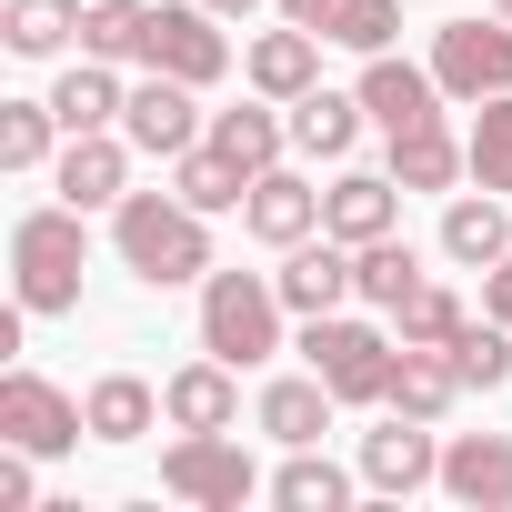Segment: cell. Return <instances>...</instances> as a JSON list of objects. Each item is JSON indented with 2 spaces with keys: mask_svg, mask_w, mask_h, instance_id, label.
<instances>
[{
  "mask_svg": "<svg viewBox=\"0 0 512 512\" xmlns=\"http://www.w3.org/2000/svg\"><path fill=\"white\" fill-rule=\"evenodd\" d=\"M111 251L141 292H181V282H211V211H191L181 191H131L111 211Z\"/></svg>",
  "mask_w": 512,
  "mask_h": 512,
  "instance_id": "obj_1",
  "label": "cell"
},
{
  "mask_svg": "<svg viewBox=\"0 0 512 512\" xmlns=\"http://www.w3.org/2000/svg\"><path fill=\"white\" fill-rule=\"evenodd\" d=\"M81 272H91V211L41 201V211L11 221V302H21L31 322L81 312Z\"/></svg>",
  "mask_w": 512,
  "mask_h": 512,
  "instance_id": "obj_2",
  "label": "cell"
},
{
  "mask_svg": "<svg viewBox=\"0 0 512 512\" xmlns=\"http://www.w3.org/2000/svg\"><path fill=\"white\" fill-rule=\"evenodd\" d=\"M282 322H292V302H282L272 272H221L211 262V282H201V352H221L231 372H262L272 352H292Z\"/></svg>",
  "mask_w": 512,
  "mask_h": 512,
  "instance_id": "obj_3",
  "label": "cell"
},
{
  "mask_svg": "<svg viewBox=\"0 0 512 512\" xmlns=\"http://www.w3.org/2000/svg\"><path fill=\"white\" fill-rule=\"evenodd\" d=\"M292 352L342 392V412H382L392 362H402V332H382V322H362V312H322V322H302Z\"/></svg>",
  "mask_w": 512,
  "mask_h": 512,
  "instance_id": "obj_4",
  "label": "cell"
},
{
  "mask_svg": "<svg viewBox=\"0 0 512 512\" xmlns=\"http://www.w3.org/2000/svg\"><path fill=\"white\" fill-rule=\"evenodd\" d=\"M161 492L191 502V512H241V502H262V462L241 452V432H171L161 442Z\"/></svg>",
  "mask_w": 512,
  "mask_h": 512,
  "instance_id": "obj_5",
  "label": "cell"
},
{
  "mask_svg": "<svg viewBox=\"0 0 512 512\" xmlns=\"http://www.w3.org/2000/svg\"><path fill=\"white\" fill-rule=\"evenodd\" d=\"M352 472H362V492H382V502H412V492H442V422H412V412H382V422L362 432Z\"/></svg>",
  "mask_w": 512,
  "mask_h": 512,
  "instance_id": "obj_6",
  "label": "cell"
},
{
  "mask_svg": "<svg viewBox=\"0 0 512 512\" xmlns=\"http://www.w3.org/2000/svg\"><path fill=\"white\" fill-rule=\"evenodd\" d=\"M0 442H21V452L61 462V452L91 442V412H81L61 382H41L31 362H11V372H0Z\"/></svg>",
  "mask_w": 512,
  "mask_h": 512,
  "instance_id": "obj_7",
  "label": "cell"
},
{
  "mask_svg": "<svg viewBox=\"0 0 512 512\" xmlns=\"http://www.w3.org/2000/svg\"><path fill=\"white\" fill-rule=\"evenodd\" d=\"M141 71H171V81L211 91V81L231 71L221 11H211V0H151V41H141Z\"/></svg>",
  "mask_w": 512,
  "mask_h": 512,
  "instance_id": "obj_8",
  "label": "cell"
},
{
  "mask_svg": "<svg viewBox=\"0 0 512 512\" xmlns=\"http://www.w3.org/2000/svg\"><path fill=\"white\" fill-rule=\"evenodd\" d=\"M432 81H442V101H492V91H512V21L492 11V21H442L432 31Z\"/></svg>",
  "mask_w": 512,
  "mask_h": 512,
  "instance_id": "obj_9",
  "label": "cell"
},
{
  "mask_svg": "<svg viewBox=\"0 0 512 512\" xmlns=\"http://www.w3.org/2000/svg\"><path fill=\"white\" fill-rule=\"evenodd\" d=\"M121 131H131V151H141V161H181V151H201L211 111H201V91H191V81L151 71V81H131V111H121Z\"/></svg>",
  "mask_w": 512,
  "mask_h": 512,
  "instance_id": "obj_10",
  "label": "cell"
},
{
  "mask_svg": "<svg viewBox=\"0 0 512 512\" xmlns=\"http://www.w3.org/2000/svg\"><path fill=\"white\" fill-rule=\"evenodd\" d=\"M51 191L71 211H121L131 201V131H71L51 161Z\"/></svg>",
  "mask_w": 512,
  "mask_h": 512,
  "instance_id": "obj_11",
  "label": "cell"
},
{
  "mask_svg": "<svg viewBox=\"0 0 512 512\" xmlns=\"http://www.w3.org/2000/svg\"><path fill=\"white\" fill-rule=\"evenodd\" d=\"M282 302H292V322H322V312H352L362 292H352V241H332V231H312V241H292L282 251Z\"/></svg>",
  "mask_w": 512,
  "mask_h": 512,
  "instance_id": "obj_12",
  "label": "cell"
},
{
  "mask_svg": "<svg viewBox=\"0 0 512 512\" xmlns=\"http://www.w3.org/2000/svg\"><path fill=\"white\" fill-rule=\"evenodd\" d=\"M322 231L332 241H382V231H402V181L392 171H352V161H332V191H322Z\"/></svg>",
  "mask_w": 512,
  "mask_h": 512,
  "instance_id": "obj_13",
  "label": "cell"
},
{
  "mask_svg": "<svg viewBox=\"0 0 512 512\" xmlns=\"http://www.w3.org/2000/svg\"><path fill=\"white\" fill-rule=\"evenodd\" d=\"M332 412H342V392H332L312 362H302V372H272V382H262V402H251V422H262L282 452L322 442V432H332Z\"/></svg>",
  "mask_w": 512,
  "mask_h": 512,
  "instance_id": "obj_14",
  "label": "cell"
},
{
  "mask_svg": "<svg viewBox=\"0 0 512 512\" xmlns=\"http://www.w3.org/2000/svg\"><path fill=\"white\" fill-rule=\"evenodd\" d=\"M352 91H362V111H372L382 131H412V121H442V81H432V61H402V51H372Z\"/></svg>",
  "mask_w": 512,
  "mask_h": 512,
  "instance_id": "obj_15",
  "label": "cell"
},
{
  "mask_svg": "<svg viewBox=\"0 0 512 512\" xmlns=\"http://www.w3.org/2000/svg\"><path fill=\"white\" fill-rule=\"evenodd\" d=\"M161 412H171V432H241V372L221 352H201L161 382Z\"/></svg>",
  "mask_w": 512,
  "mask_h": 512,
  "instance_id": "obj_16",
  "label": "cell"
},
{
  "mask_svg": "<svg viewBox=\"0 0 512 512\" xmlns=\"http://www.w3.org/2000/svg\"><path fill=\"white\" fill-rule=\"evenodd\" d=\"M442 492L462 512H512V432H452L442 442Z\"/></svg>",
  "mask_w": 512,
  "mask_h": 512,
  "instance_id": "obj_17",
  "label": "cell"
},
{
  "mask_svg": "<svg viewBox=\"0 0 512 512\" xmlns=\"http://www.w3.org/2000/svg\"><path fill=\"white\" fill-rule=\"evenodd\" d=\"M241 231H251V241H272V251H292V241L322 231V191H312L292 161H272L262 181H251V201H241Z\"/></svg>",
  "mask_w": 512,
  "mask_h": 512,
  "instance_id": "obj_18",
  "label": "cell"
},
{
  "mask_svg": "<svg viewBox=\"0 0 512 512\" xmlns=\"http://www.w3.org/2000/svg\"><path fill=\"white\" fill-rule=\"evenodd\" d=\"M512 251V201L502 191H442V262H462V272H492Z\"/></svg>",
  "mask_w": 512,
  "mask_h": 512,
  "instance_id": "obj_19",
  "label": "cell"
},
{
  "mask_svg": "<svg viewBox=\"0 0 512 512\" xmlns=\"http://www.w3.org/2000/svg\"><path fill=\"white\" fill-rule=\"evenodd\" d=\"M382 171L402 191H452V181H472V151L452 121H412V131H382Z\"/></svg>",
  "mask_w": 512,
  "mask_h": 512,
  "instance_id": "obj_20",
  "label": "cell"
},
{
  "mask_svg": "<svg viewBox=\"0 0 512 512\" xmlns=\"http://www.w3.org/2000/svg\"><path fill=\"white\" fill-rule=\"evenodd\" d=\"M282 111H292V151H302V161H352V151H362V121H372L362 91H332V81H312V91L282 101Z\"/></svg>",
  "mask_w": 512,
  "mask_h": 512,
  "instance_id": "obj_21",
  "label": "cell"
},
{
  "mask_svg": "<svg viewBox=\"0 0 512 512\" xmlns=\"http://www.w3.org/2000/svg\"><path fill=\"white\" fill-rule=\"evenodd\" d=\"M462 392H472V382H462V362H452L442 342H402L382 412H412V422H452V402H462Z\"/></svg>",
  "mask_w": 512,
  "mask_h": 512,
  "instance_id": "obj_22",
  "label": "cell"
},
{
  "mask_svg": "<svg viewBox=\"0 0 512 512\" xmlns=\"http://www.w3.org/2000/svg\"><path fill=\"white\" fill-rule=\"evenodd\" d=\"M201 141H211L221 161H241L251 181H262V171H272V161L292 151V111H282V101H262V91H251V101H231V111H211V131H201Z\"/></svg>",
  "mask_w": 512,
  "mask_h": 512,
  "instance_id": "obj_23",
  "label": "cell"
},
{
  "mask_svg": "<svg viewBox=\"0 0 512 512\" xmlns=\"http://www.w3.org/2000/svg\"><path fill=\"white\" fill-rule=\"evenodd\" d=\"M241 81L262 91V101H302L312 81H322V31H302V21H282V31H262L241 51Z\"/></svg>",
  "mask_w": 512,
  "mask_h": 512,
  "instance_id": "obj_24",
  "label": "cell"
},
{
  "mask_svg": "<svg viewBox=\"0 0 512 512\" xmlns=\"http://www.w3.org/2000/svg\"><path fill=\"white\" fill-rule=\"evenodd\" d=\"M51 111H61V131H121V111H131V81H121V61H71L61 81H51Z\"/></svg>",
  "mask_w": 512,
  "mask_h": 512,
  "instance_id": "obj_25",
  "label": "cell"
},
{
  "mask_svg": "<svg viewBox=\"0 0 512 512\" xmlns=\"http://www.w3.org/2000/svg\"><path fill=\"white\" fill-rule=\"evenodd\" d=\"M81 412H91V442H111V452H121V442H151V432L171 422L161 392H151L141 372H101V382L81 392Z\"/></svg>",
  "mask_w": 512,
  "mask_h": 512,
  "instance_id": "obj_26",
  "label": "cell"
},
{
  "mask_svg": "<svg viewBox=\"0 0 512 512\" xmlns=\"http://www.w3.org/2000/svg\"><path fill=\"white\" fill-rule=\"evenodd\" d=\"M352 492H362V472H342L322 442H302V452H282V472H272L262 502H282V512H342Z\"/></svg>",
  "mask_w": 512,
  "mask_h": 512,
  "instance_id": "obj_27",
  "label": "cell"
},
{
  "mask_svg": "<svg viewBox=\"0 0 512 512\" xmlns=\"http://www.w3.org/2000/svg\"><path fill=\"white\" fill-rule=\"evenodd\" d=\"M412 282H422V251H412L402 231H382V241H362V251H352V292H362V312H382V322H392V312L412 302Z\"/></svg>",
  "mask_w": 512,
  "mask_h": 512,
  "instance_id": "obj_28",
  "label": "cell"
},
{
  "mask_svg": "<svg viewBox=\"0 0 512 512\" xmlns=\"http://www.w3.org/2000/svg\"><path fill=\"white\" fill-rule=\"evenodd\" d=\"M81 11L91 0H0V41H11L21 61H61L81 41Z\"/></svg>",
  "mask_w": 512,
  "mask_h": 512,
  "instance_id": "obj_29",
  "label": "cell"
},
{
  "mask_svg": "<svg viewBox=\"0 0 512 512\" xmlns=\"http://www.w3.org/2000/svg\"><path fill=\"white\" fill-rule=\"evenodd\" d=\"M61 141H71V131H61L51 101H0V171H21V181H31V171L61 161Z\"/></svg>",
  "mask_w": 512,
  "mask_h": 512,
  "instance_id": "obj_30",
  "label": "cell"
},
{
  "mask_svg": "<svg viewBox=\"0 0 512 512\" xmlns=\"http://www.w3.org/2000/svg\"><path fill=\"white\" fill-rule=\"evenodd\" d=\"M171 191H181L191 211H211V221H221V211H241V201H251V171H241V161H221V151L201 141V151H181V161H171Z\"/></svg>",
  "mask_w": 512,
  "mask_h": 512,
  "instance_id": "obj_31",
  "label": "cell"
},
{
  "mask_svg": "<svg viewBox=\"0 0 512 512\" xmlns=\"http://www.w3.org/2000/svg\"><path fill=\"white\" fill-rule=\"evenodd\" d=\"M462 151H472V181L512 201V91L472 101V131H462Z\"/></svg>",
  "mask_w": 512,
  "mask_h": 512,
  "instance_id": "obj_32",
  "label": "cell"
},
{
  "mask_svg": "<svg viewBox=\"0 0 512 512\" xmlns=\"http://www.w3.org/2000/svg\"><path fill=\"white\" fill-rule=\"evenodd\" d=\"M141 41H151V0H91L81 11V51L91 61H141Z\"/></svg>",
  "mask_w": 512,
  "mask_h": 512,
  "instance_id": "obj_33",
  "label": "cell"
},
{
  "mask_svg": "<svg viewBox=\"0 0 512 512\" xmlns=\"http://www.w3.org/2000/svg\"><path fill=\"white\" fill-rule=\"evenodd\" d=\"M462 322H472V302H462L452 282H432V272H422V282H412V302L392 312V332H402V342H452Z\"/></svg>",
  "mask_w": 512,
  "mask_h": 512,
  "instance_id": "obj_34",
  "label": "cell"
},
{
  "mask_svg": "<svg viewBox=\"0 0 512 512\" xmlns=\"http://www.w3.org/2000/svg\"><path fill=\"white\" fill-rule=\"evenodd\" d=\"M442 352L462 362V382H472V392H502V382H512V332H502L492 312H482V322H462Z\"/></svg>",
  "mask_w": 512,
  "mask_h": 512,
  "instance_id": "obj_35",
  "label": "cell"
},
{
  "mask_svg": "<svg viewBox=\"0 0 512 512\" xmlns=\"http://www.w3.org/2000/svg\"><path fill=\"white\" fill-rule=\"evenodd\" d=\"M332 51H352V61H372V51H392L402 41V0H342L332 11V31H322Z\"/></svg>",
  "mask_w": 512,
  "mask_h": 512,
  "instance_id": "obj_36",
  "label": "cell"
},
{
  "mask_svg": "<svg viewBox=\"0 0 512 512\" xmlns=\"http://www.w3.org/2000/svg\"><path fill=\"white\" fill-rule=\"evenodd\" d=\"M0 512H41V452L0 442Z\"/></svg>",
  "mask_w": 512,
  "mask_h": 512,
  "instance_id": "obj_37",
  "label": "cell"
},
{
  "mask_svg": "<svg viewBox=\"0 0 512 512\" xmlns=\"http://www.w3.org/2000/svg\"><path fill=\"white\" fill-rule=\"evenodd\" d=\"M482 312H492V322H502V332H512V251H502V262H492V272H482Z\"/></svg>",
  "mask_w": 512,
  "mask_h": 512,
  "instance_id": "obj_38",
  "label": "cell"
},
{
  "mask_svg": "<svg viewBox=\"0 0 512 512\" xmlns=\"http://www.w3.org/2000/svg\"><path fill=\"white\" fill-rule=\"evenodd\" d=\"M272 11H282V21H302V31H332L342 0H272Z\"/></svg>",
  "mask_w": 512,
  "mask_h": 512,
  "instance_id": "obj_39",
  "label": "cell"
},
{
  "mask_svg": "<svg viewBox=\"0 0 512 512\" xmlns=\"http://www.w3.org/2000/svg\"><path fill=\"white\" fill-rule=\"evenodd\" d=\"M211 11H221V21H251V11H262V0H211Z\"/></svg>",
  "mask_w": 512,
  "mask_h": 512,
  "instance_id": "obj_40",
  "label": "cell"
},
{
  "mask_svg": "<svg viewBox=\"0 0 512 512\" xmlns=\"http://www.w3.org/2000/svg\"><path fill=\"white\" fill-rule=\"evenodd\" d=\"M492 11H502V21H512V0H492Z\"/></svg>",
  "mask_w": 512,
  "mask_h": 512,
  "instance_id": "obj_41",
  "label": "cell"
}]
</instances>
